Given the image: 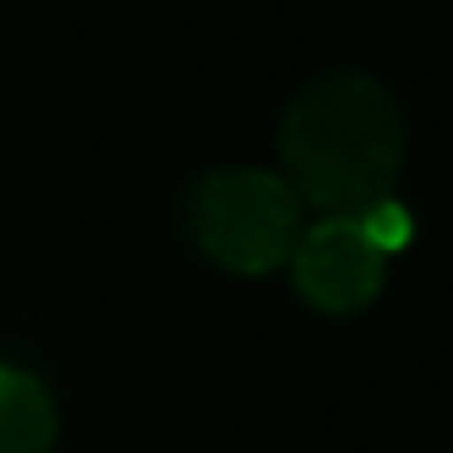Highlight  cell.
Wrapping results in <instances>:
<instances>
[{
    "mask_svg": "<svg viewBox=\"0 0 453 453\" xmlns=\"http://www.w3.org/2000/svg\"><path fill=\"white\" fill-rule=\"evenodd\" d=\"M404 157L395 98L365 73H332L297 93L283 118V166L297 200L361 219L390 200Z\"/></svg>",
    "mask_w": 453,
    "mask_h": 453,
    "instance_id": "cell-1",
    "label": "cell"
},
{
    "mask_svg": "<svg viewBox=\"0 0 453 453\" xmlns=\"http://www.w3.org/2000/svg\"><path fill=\"white\" fill-rule=\"evenodd\" d=\"M297 190L268 171H215L190 196L196 244L234 273H268L297 249Z\"/></svg>",
    "mask_w": 453,
    "mask_h": 453,
    "instance_id": "cell-2",
    "label": "cell"
},
{
    "mask_svg": "<svg viewBox=\"0 0 453 453\" xmlns=\"http://www.w3.org/2000/svg\"><path fill=\"white\" fill-rule=\"evenodd\" d=\"M297 264V288L307 303H317L322 312H356L380 293L385 278V254L371 244V234L361 229V219L326 215L322 225H312L293 249Z\"/></svg>",
    "mask_w": 453,
    "mask_h": 453,
    "instance_id": "cell-3",
    "label": "cell"
},
{
    "mask_svg": "<svg viewBox=\"0 0 453 453\" xmlns=\"http://www.w3.org/2000/svg\"><path fill=\"white\" fill-rule=\"evenodd\" d=\"M54 429L50 390L35 375L0 365V453H50Z\"/></svg>",
    "mask_w": 453,
    "mask_h": 453,
    "instance_id": "cell-4",
    "label": "cell"
},
{
    "mask_svg": "<svg viewBox=\"0 0 453 453\" xmlns=\"http://www.w3.org/2000/svg\"><path fill=\"white\" fill-rule=\"evenodd\" d=\"M361 229L371 234V244L380 249V254H395V249L410 239V215H404L395 200H380L375 210H365V215H361Z\"/></svg>",
    "mask_w": 453,
    "mask_h": 453,
    "instance_id": "cell-5",
    "label": "cell"
}]
</instances>
